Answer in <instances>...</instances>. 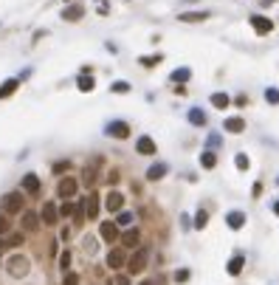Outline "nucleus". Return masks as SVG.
<instances>
[{
  "label": "nucleus",
  "mask_w": 279,
  "mask_h": 285,
  "mask_svg": "<svg viewBox=\"0 0 279 285\" xmlns=\"http://www.w3.org/2000/svg\"><path fill=\"white\" fill-rule=\"evenodd\" d=\"M6 266H9V274H12V277H26V274H29V260H26V257H23V254H15V257H9V263H6Z\"/></svg>",
  "instance_id": "obj_3"
},
{
  "label": "nucleus",
  "mask_w": 279,
  "mask_h": 285,
  "mask_svg": "<svg viewBox=\"0 0 279 285\" xmlns=\"http://www.w3.org/2000/svg\"><path fill=\"white\" fill-rule=\"evenodd\" d=\"M121 206H124V195L113 189V192L104 198V209H107V212H121Z\"/></svg>",
  "instance_id": "obj_10"
},
{
  "label": "nucleus",
  "mask_w": 279,
  "mask_h": 285,
  "mask_svg": "<svg viewBox=\"0 0 279 285\" xmlns=\"http://www.w3.org/2000/svg\"><path fill=\"white\" fill-rule=\"evenodd\" d=\"M110 90H113V93H127V90H130V85H127V82H113V85H110Z\"/></svg>",
  "instance_id": "obj_36"
},
{
  "label": "nucleus",
  "mask_w": 279,
  "mask_h": 285,
  "mask_svg": "<svg viewBox=\"0 0 279 285\" xmlns=\"http://www.w3.org/2000/svg\"><path fill=\"white\" fill-rule=\"evenodd\" d=\"M9 229H12V223H9V220H6V215H0V237L6 235V232H9Z\"/></svg>",
  "instance_id": "obj_39"
},
{
  "label": "nucleus",
  "mask_w": 279,
  "mask_h": 285,
  "mask_svg": "<svg viewBox=\"0 0 279 285\" xmlns=\"http://www.w3.org/2000/svg\"><path fill=\"white\" fill-rule=\"evenodd\" d=\"M96 181V175H93V169H85V184H93Z\"/></svg>",
  "instance_id": "obj_41"
},
{
  "label": "nucleus",
  "mask_w": 279,
  "mask_h": 285,
  "mask_svg": "<svg viewBox=\"0 0 279 285\" xmlns=\"http://www.w3.org/2000/svg\"><path fill=\"white\" fill-rule=\"evenodd\" d=\"M76 85H79V90H82V93H88V90H93V76H90V74H82Z\"/></svg>",
  "instance_id": "obj_26"
},
{
  "label": "nucleus",
  "mask_w": 279,
  "mask_h": 285,
  "mask_svg": "<svg viewBox=\"0 0 279 285\" xmlns=\"http://www.w3.org/2000/svg\"><path fill=\"white\" fill-rule=\"evenodd\" d=\"M265 102H268V105H279V90L277 88H268V90H265Z\"/></svg>",
  "instance_id": "obj_30"
},
{
  "label": "nucleus",
  "mask_w": 279,
  "mask_h": 285,
  "mask_svg": "<svg viewBox=\"0 0 279 285\" xmlns=\"http://www.w3.org/2000/svg\"><path fill=\"white\" fill-rule=\"evenodd\" d=\"M166 169H169V167H166L164 161H158V164H152V167L147 169V181H161V178L166 175Z\"/></svg>",
  "instance_id": "obj_17"
},
{
  "label": "nucleus",
  "mask_w": 279,
  "mask_h": 285,
  "mask_svg": "<svg viewBox=\"0 0 279 285\" xmlns=\"http://www.w3.org/2000/svg\"><path fill=\"white\" fill-rule=\"evenodd\" d=\"M147 249H141V246H138V249H135V252H132V257H127V271H130V274H141V271L147 269Z\"/></svg>",
  "instance_id": "obj_1"
},
{
  "label": "nucleus",
  "mask_w": 279,
  "mask_h": 285,
  "mask_svg": "<svg viewBox=\"0 0 279 285\" xmlns=\"http://www.w3.org/2000/svg\"><path fill=\"white\" fill-rule=\"evenodd\" d=\"M23 192H29V195H37V192H40V178H37L34 172H29V175L23 178Z\"/></svg>",
  "instance_id": "obj_16"
},
{
  "label": "nucleus",
  "mask_w": 279,
  "mask_h": 285,
  "mask_svg": "<svg viewBox=\"0 0 279 285\" xmlns=\"http://www.w3.org/2000/svg\"><path fill=\"white\" fill-rule=\"evenodd\" d=\"M206 17H212V15H209V12H183L178 20H181V23H203Z\"/></svg>",
  "instance_id": "obj_18"
},
{
  "label": "nucleus",
  "mask_w": 279,
  "mask_h": 285,
  "mask_svg": "<svg viewBox=\"0 0 279 285\" xmlns=\"http://www.w3.org/2000/svg\"><path fill=\"white\" fill-rule=\"evenodd\" d=\"M57 218H59V209L48 201L45 206H43V212H40V220H43L45 226H54V223H57Z\"/></svg>",
  "instance_id": "obj_11"
},
{
  "label": "nucleus",
  "mask_w": 279,
  "mask_h": 285,
  "mask_svg": "<svg viewBox=\"0 0 279 285\" xmlns=\"http://www.w3.org/2000/svg\"><path fill=\"white\" fill-rule=\"evenodd\" d=\"M186 280H189V271H186V269L175 271V283H186Z\"/></svg>",
  "instance_id": "obj_40"
},
{
  "label": "nucleus",
  "mask_w": 279,
  "mask_h": 285,
  "mask_svg": "<svg viewBox=\"0 0 279 285\" xmlns=\"http://www.w3.org/2000/svg\"><path fill=\"white\" fill-rule=\"evenodd\" d=\"M274 212H277V215H279V201H277V203H274Z\"/></svg>",
  "instance_id": "obj_44"
},
{
  "label": "nucleus",
  "mask_w": 279,
  "mask_h": 285,
  "mask_svg": "<svg viewBox=\"0 0 279 285\" xmlns=\"http://www.w3.org/2000/svg\"><path fill=\"white\" fill-rule=\"evenodd\" d=\"M223 127H226L229 133H243V130H246V121H243L240 116H234V119H226V124H223Z\"/></svg>",
  "instance_id": "obj_22"
},
{
  "label": "nucleus",
  "mask_w": 279,
  "mask_h": 285,
  "mask_svg": "<svg viewBox=\"0 0 279 285\" xmlns=\"http://www.w3.org/2000/svg\"><path fill=\"white\" fill-rule=\"evenodd\" d=\"M234 161H237V169H243V172L248 169V155H246V152H237V158H234Z\"/></svg>",
  "instance_id": "obj_33"
},
{
  "label": "nucleus",
  "mask_w": 279,
  "mask_h": 285,
  "mask_svg": "<svg viewBox=\"0 0 279 285\" xmlns=\"http://www.w3.org/2000/svg\"><path fill=\"white\" fill-rule=\"evenodd\" d=\"M104 133L110 135V138H127V135H130V124L116 119V121H110V124H107V130H104Z\"/></svg>",
  "instance_id": "obj_6"
},
{
  "label": "nucleus",
  "mask_w": 279,
  "mask_h": 285,
  "mask_svg": "<svg viewBox=\"0 0 279 285\" xmlns=\"http://www.w3.org/2000/svg\"><path fill=\"white\" fill-rule=\"evenodd\" d=\"M212 105L217 107V110H223V107H229V96H226V93H214Z\"/></svg>",
  "instance_id": "obj_29"
},
{
  "label": "nucleus",
  "mask_w": 279,
  "mask_h": 285,
  "mask_svg": "<svg viewBox=\"0 0 279 285\" xmlns=\"http://www.w3.org/2000/svg\"><path fill=\"white\" fill-rule=\"evenodd\" d=\"M99 235H102L104 243H116V240H118V226H116L113 220H104V223L99 226Z\"/></svg>",
  "instance_id": "obj_8"
},
{
  "label": "nucleus",
  "mask_w": 279,
  "mask_h": 285,
  "mask_svg": "<svg viewBox=\"0 0 279 285\" xmlns=\"http://www.w3.org/2000/svg\"><path fill=\"white\" fill-rule=\"evenodd\" d=\"M17 88H20V79H6V82L0 85V99H9Z\"/></svg>",
  "instance_id": "obj_20"
},
{
  "label": "nucleus",
  "mask_w": 279,
  "mask_h": 285,
  "mask_svg": "<svg viewBox=\"0 0 279 285\" xmlns=\"http://www.w3.org/2000/svg\"><path fill=\"white\" fill-rule=\"evenodd\" d=\"M99 209H102L99 195H96V192H90V195L85 198V218H88V220H96L99 218Z\"/></svg>",
  "instance_id": "obj_7"
},
{
  "label": "nucleus",
  "mask_w": 279,
  "mask_h": 285,
  "mask_svg": "<svg viewBox=\"0 0 279 285\" xmlns=\"http://www.w3.org/2000/svg\"><path fill=\"white\" fill-rule=\"evenodd\" d=\"M132 220H135V218H132V212H118V218H116L113 223H116V226H127V229H130Z\"/></svg>",
  "instance_id": "obj_27"
},
{
  "label": "nucleus",
  "mask_w": 279,
  "mask_h": 285,
  "mask_svg": "<svg viewBox=\"0 0 279 285\" xmlns=\"http://www.w3.org/2000/svg\"><path fill=\"white\" fill-rule=\"evenodd\" d=\"M200 164H203L206 169H214V164H217V155H214L212 150H206L203 155H200Z\"/></svg>",
  "instance_id": "obj_25"
},
{
  "label": "nucleus",
  "mask_w": 279,
  "mask_h": 285,
  "mask_svg": "<svg viewBox=\"0 0 279 285\" xmlns=\"http://www.w3.org/2000/svg\"><path fill=\"white\" fill-rule=\"evenodd\" d=\"M189 121H192L195 127H203V124H206V113H203L200 107H192V110H189Z\"/></svg>",
  "instance_id": "obj_24"
},
{
  "label": "nucleus",
  "mask_w": 279,
  "mask_h": 285,
  "mask_svg": "<svg viewBox=\"0 0 279 285\" xmlns=\"http://www.w3.org/2000/svg\"><path fill=\"white\" fill-rule=\"evenodd\" d=\"M76 189H79V181H76V178H71V175H65V178L57 184V195H59V198H65V201H71V198L76 195Z\"/></svg>",
  "instance_id": "obj_4"
},
{
  "label": "nucleus",
  "mask_w": 279,
  "mask_h": 285,
  "mask_svg": "<svg viewBox=\"0 0 279 285\" xmlns=\"http://www.w3.org/2000/svg\"><path fill=\"white\" fill-rule=\"evenodd\" d=\"M113 285H130V280H127V277L121 274V277H116V283H113Z\"/></svg>",
  "instance_id": "obj_43"
},
{
  "label": "nucleus",
  "mask_w": 279,
  "mask_h": 285,
  "mask_svg": "<svg viewBox=\"0 0 279 285\" xmlns=\"http://www.w3.org/2000/svg\"><path fill=\"white\" fill-rule=\"evenodd\" d=\"M189 79H192V71H189V68H175V71H172V82H189Z\"/></svg>",
  "instance_id": "obj_23"
},
{
  "label": "nucleus",
  "mask_w": 279,
  "mask_h": 285,
  "mask_svg": "<svg viewBox=\"0 0 279 285\" xmlns=\"http://www.w3.org/2000/svg\"><path fill=\"white\" fill-rule=\"evenodd\" d=\"M138 62H141L144 68H152V65H158V62H161V54H155V57H141Z\"/></svg>",
  "instance_id": "obj_31"
},
{
  "label": "nucleus",
  "mask_w": 279,
  "mask_h": 285,
  "mask_svg": "<svg viewBox=\"0 0 279 285\" xmlns=\"http://www.w3.org/2000/svg\"><path fill=\"white\" fill-rule=\"evenodd\" d=\"M23 229L26 232H37L40 229V215L37 212H23Z\"/></svg>",
  "instance_id": "obj_14"
},
{
  "label": "nucleus",
  "mask_w": 279,
  "mask_h": 285,
  "mask_svg": "<svg viewBox=\"0 0 279 285\" xmlns=\"http://www.w3.org/2000/svg\"><path fill=\"white\" fill-rule=\"evenodd\" d=\"M23 201H26V198H23L20 192H9V195L3 198V212H6V215H20V212H23Z\"/></svg>",
  "instance_id": "obj_2"
},
{
  "label": "nucleus",
  "mask_w": 279,
  "mask_h": 285,
  "mask_svg": "<svg viewBox=\"0 0 279 285\" xmlns=\"http://www.w3.org/2000/svg\"><path fill=\"white\" fill-rule=\"evenodd\" d=\"M6 246H12V249H17V246H23V235H12Z\"/></svg>",
  "instance_id": "obj_38"
},
{
  "label": "nucleus",
  "mask_w": 279,
  "mask_h": 285,
  "mask_svg": "<svg viewBox=\"0 0 279 285\" xmlns=\"http://www.w3.org/2000/svg\"><path fill=\"white\" fill-rule=\"evenodd\" d=\"M138 285H152V283H147V280H144V283H138Z\"/></svg>",
  "instance_id": "obj_45"
},
{
  "label": "nucleus",
  "mask_w": 279,
  "mask_h": 285,
  "mask_svg": "<svg viewBox=\"0 0 279 285\" xmlns=\"http://www.w3.org/2000/svg\"><path fill=\"white\" fill-rule=\"evenodd\" d=\"M226 223H229V229H243V226H246V215H243V212H229V215H226Z\"/></svg>",
  "instance_id": "obj_19"
},
{
  "label": "nucleus",
  "mask_w": 279,
  "mask_h": 285,
  "mask_svg": "<svg viewBox=\"0 0 279 285\" xmlns=\"http://www.w3.org/2000/svg\"><path fill=\"white\" fill-rule=\"evenodd\" d=\"M68 169V161H57V164H54V172H65Z\"/></svg>",
  "instance_id": "obj_42"
},
{
  "label": "nucleus",
  "mask_w": 279,
  "mask_h": 285,
  "mask_svg": "<svg viewBox=\"0 0 279 285\" xmlns=\"http://www.w3.org/2000/svg\"><path fill=\"white\" fill-rule=\"evenodd\" d=\"M0 249H3V240H0Z\"/></svg>",
  "instance_id": "obj_46"
},
{
  "label": "nucleus",
  "mask_w": 279,
  "mask_h": 285,
  "mask_svg": "<svg viewBox=\"0 0 279 285\" xmlns=\"http://www.w3.org/2000/svg\"><path fill=\"white\" fill-rule=\"evenodd\" d=\"M59 215H62V218H68V215H73V203H71V201H65L62 206H59Z\"/></svg>",
  "instance_id": "obj_37"
},
{
  "label": "nucleus",
  "mask_w": 279,
  "mask_h": 285,
  "mask_svg": "<svg viewBox=\"0 0 279 285\" xmlns=\"http://www.w3.org/2000/svg\"><path fill=\"white\" fill-rule=\"evenodd\" d=\"M251 29H254L257 34H268V31H274V23L263 15H254L251 17Z\"/></svg>",
  "instance_id": "obj_9"
},
{
  "label": "nucleus",
  "mask_w": 279,
  "mask_h": 285,
  "mask_svg": "<svg viewBox=\"0 0 279 285\" xmlns=\"http://www.w3.org/2000/svg\"><path fill=\"white\" fill-rule=\"evenodd\" d=\"M82 15H85V6H82V3H73V6H68L65 12H62V17H65L68 23H76Z\"/></svg>",
  "instance_id": "obj_15"
},
{
  "label": "nucleus",
  "mask_w": 279,
  "mask_h": 285,
  "mask_svg": "<svg viewBox=\"0 0 279 285\" xmlns=\"http://www.w3.org/2000/svg\"><path fill=\"white\" fill-rule=\"evenodd\" d=\"M138 240H141L138 229H127V232L121 235V249H138Z\"/></svg>",
  "instance_id": "obj_12"
},
{
  "label": "nucleus",
  "mask_w": 279,
  "mask_h": 285,
  "mask_svg": "<svg viewBox=\"0 0 279 285\" xmlns=\"http://www.w3.org/2000/svg\"><path fill=\"white\" fill-rule=\"evenodd\" d=\"M59 269L65 271V274H68V269H71V254H68V252L59 254Z\"/></svg>",
  "instance_id": "obj_35"
},
{
  "label": "nucleus",
  "mask_w": 279,
  "mask_h": 285,
  "mask_svg": "<svg viewBox=\"0 0 279 285\" xmlns=\"http://www.w3.org/2000/svg\"><path fill=\"white\" fill-rule=\"evenodd\" d=\"M135 150L141 152V155H155V141H152L149 135H141V138L135 141Z\"/></svg>",
  "instance_id": "obj_13"
},
{
  "label": "nucleus",
  "mask_w": 279,
  "mask_h": 285,
  "mask_svg": "<svg viewBox=\"0 0 279 285\" xmlns=\"http://www.w3.org/2000/svg\"><path fill=\"white\" fill-rule=\"evenodd\" d=\"M62 285H79V274H73V271H68L65 277H62Z\"/></svg>",
  "instance_id": "obj_34"
},
{
  "label": "nucleus",
  "mask_w": 279,
  "mask_h": 285,
  "mask_svg": "<svg viewBox=\"0 0 279 285\" xmlns=\"http://www.w3.org/2000/svg\"><path fill=\"white\" fill-rule=\"evenodd\" d=\"M121 266H127V252L124 249H110L107 252V269L118 271Z\"/></svg>",
  "instance_id": "obj_5"
},
{
  "label": "nucleus",
  "mask_w": 279,
  "mask_h": 285,
  "mask_svg": "<svg viewBox=\"0 0 279 285\" xmlns=\"http://www.w3.org/2000/svg\"><path fill=\"white\" fill-rule=\"evenodd\" d=\"M243 263H246V260H243V254H234V257L229 260V266H226V271H229L231 277H237V274L243 271Z\"/></svg>",
  "instance_id": "obj_21"
},
{
  "label": "nucleus",
  "mask_w": 279,
  "mask_h": 285,
  "mask_svg": "<svg viewBox=\"0 0 279 285\" xmlns=\"http://www.w3.org/2000/svg\"><path fill=\"white\" fill-rule=\"evenodd\" d=\"M206 223H209V212H206V209H197V215H195V229H206Z\"/></svg>",
  "instance_id": "obj_28"
},
{
  "label": "nucleus",
  "mask_w": 279,
  "mask_h": 285,
  "mask_svg": "<svg viewBox=\"0 0 279 285\" xmlns=\"http://www.w3.org/2000/svg\"><path fill=\"white\" fill-rule=\"evenodd\" d=\"M206 144H209V150H217V147L223 144V138H220L217 133H209V138H206Z\"/></svg>",
  "instance_id": "obj_32"
}]
</instances>
